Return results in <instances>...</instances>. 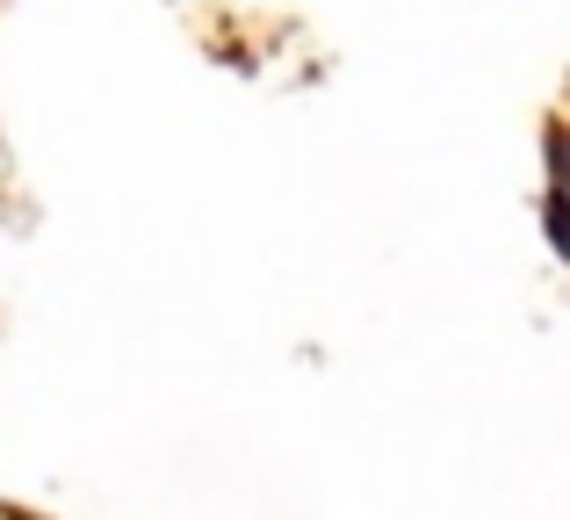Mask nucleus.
<instances>
[{
    "mask_svg": "<svg viewBox=\"0 0 570 520\" xmlns=\"http://www.w3.org/2000/svg\"><path fill=\"white\" fill-rule=\"evenodd\" d=\"M542 232H549V246H557V261L570 267V196H557V188H549V203H542Z\"/></svg>",
    "mask_w": 570,
    "mask_h": 520,
    "instance_id": "f257e3e1",
    "label": "nucleus"
},
{
    "mask_svg": "<svg viewBox=\"0 0 570 520\" xmlns=\"http://www.w3.org/2000/svg\"><path fill=\"white\" fill-rule=\"evenodd\" d=\"M549 188L570 196V130H549Z\"/></svg>",
    "mask_w": 570,
    "mask_h": 520,
    "instance_id": "f03ea898",
    "label": "nucleus"
}]
</instances>
